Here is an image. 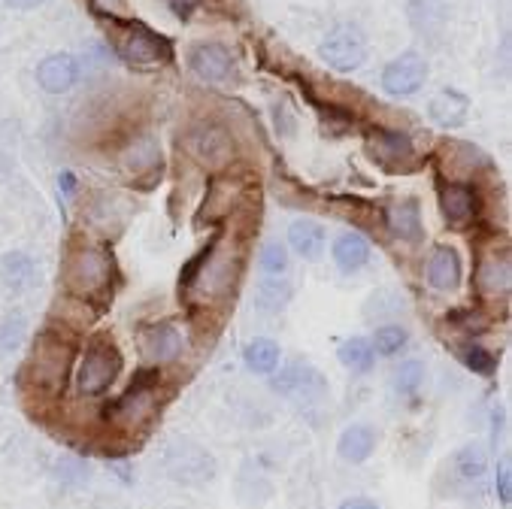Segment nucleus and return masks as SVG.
<instances>
[{
	"label": "nucleus",
	"mask_w": 512,
	"mask_h": 509,
	"mask_svg": "<svg viewBox=\"0 0 512 509\" xmlns=\"http://www.w3.org/2000/svg\"><path fill=\"white\" fill-rule=\"evenodd\" d=\"M155 161H158V146H155L152 137L137 140V143L125 152V164H128L134 173H143V170L155 167Z\"/></svg>",
	"instance_id": "obj_32"
},
{
	"label": "nucleus",
	"mask_w": 512,
	"mask_h": 509,
	"mask_svg": "<svg viewBox=\"0 0 512 509\" xmlns=\"http://www.w3.org/2000/svg\"><path fill=\"white\" fill-rule=\"evenodd\" d=\"M182 334L173 322H161V325H152L140 334V349L146 355V361H152L155 367L161 364H170L182 355Z\"/></svg>",
	"instance_id": "obj_11"
},
{
	"label": "nucleus",
	"mask_w": 512,
	"mask_h": 509,
	"mask_svg": "<svg viewBox=\"0 0 512 509\" xmlns=\"http://www.w3.org/2000/svg\"><path fill=\"white\" fill-rule=\"evenodd\" d=\"M164 467H167L170 479H176L182 485H203L216 476V458L191 440L170 443L167 455H164Z\"/></svg>",
	"instance_id": "obj_6"
},
{
	"label": "nucleus",
	"mask_w": 512,
	"mask_h": 509,
	"mask_svg": "<svg viewBox=\"0 0 512 509\" xmlns=\"http://www.w3.org/2000/svg\"><path fill=\"white\" fill-rule=\"evenodd\" d=\"M373 149H376V155H382L385 161H394V158L403 161V158L413 155V140H409L403 131H376Z\"/></svg>",
	"instance_id": "obj_27"
},
{
	"label": "nucleus",
	"mask_w": 512,
	"mask_h": 509,
	"mask_svg": "<svg viewBox=\"0 0 512 509\" xmlns=\"http://www.w3.org/2000/svg\"><path fill=\"white\" fill-rule=\"evenodd\" d=\"M370 261V243L355 234V231H346L337 237L334 243V264L343 270V273H358L361 267H367Z\"/></svg>",
	"instance_id": "obj_20"
},
{
	"label": "nucleus",
	"mask_w": 512,
	"mask_h": 509,
	"mask_svg": "<svg viewBox=\"0 0 512 509\" xmlns=\"http://www.w3.org/2000/svg\"><path fill=\"white\" fill-rule=\"evenodd\" d=\"M373 352H379V355H385V358H391V355H397L406 343H409V331L403 328V325H382V328H376V334H373Z\"/></svg>",
	"instance_id": "obj_29"
},
{
	"label": "nucleus",
	"mask_w": 512,
	"mask_h": 509,
	"mask_svg": "<svg viewBox=\"0 0 512 509\" xmlns=\"http://www.w3.org/2000/svg\"><path fill=\"white\" fill-rule=\"evenodd\" d=\"M388 231L406 243H422L425 240V225H422V207L416 197H406V200H397L388 207Z\"/></svg>",
	"instance_id": "obj_13"
},
{
	"label": "nucleus",
	"mask_w": 512,
	"mask_h": 509,
	"mask_svg": "<svg viewBox=\"0 0 512 509\" xmlns=\"http://www.w3.org/2000/svg\"><path fill=\"white\" fill-rule=\"evenodd\" d=\"M158 367L155 370H143L131 388L110 406L107 419L119 428H137L143 422H149L158 410Z\"/></svg>",
	"instance_id": "obj_4"
},
{
	"label": "nucleus",
	"mask_w": 512,
	"mask_h": 509,
	"mask_svg": "<svg viewBox=\"0 0 512 509\" xmlns=\"http://www.w3.org/2000/svg\"><path fill=\"white\" fill-rule=\"evenodd\" d=\"M340 509H379V503L373 497H349L340 503Z\"/></svg>",
	"instance_id": "obj_37"
},
{
	"label": "nucleus",
	"mask_w": 512,
	"mask_h": 509,
	"mask_svg": "<svg viewBox=\"0 0 512 509\" xmlns=\"http://www.w3.org/2000/svg\"><path fill=\"white\" fill-rule=\"evenodd\" d=\"M79 79V64L73 55L67 52H55V55H46L40 64H37V82L43 91L49 94H64L76 85Z\"/></svg>",
	"instance_id": "obj_12"
},
{
	"label": "nucleus",
	"mask_w": 512,
	"mask_h": 509,
	"mask_svg": "<svg viewBox=\"0 0 512 509\" xmlns=\"http://www.w3.org/2000/svg\"><path fill=\"white\" fill-rule=\"evenodd\" d=\"M291 300V285L285 279H264L258 285V310L264 313H282Z\"/></svg>",
	"instance_id": "obj_25"
},
{
	"label": "nucleus",
	"mask_w": 512,
	"mask_h": 509,
	"mask_svg": "<svg viewBox=\"0 0 512 509\" xmlns=\"http://www.w3.org/2000/svg\"><path fill=\"white\" fill-rule=\"evenodd\" d=\"M64 279H67V288L88 300V297H97L104 294L110 279H113V261L104 249H94V246H79L76 252H70L67 258V267H64Z\"/></svg>",
	"instance_id": "obj_3"
},
{
	"label": "nucleus",
	"mask_w": 512,
	"mask_h": 509,
	"mask_svg": "<svg viewBox=\"0 0 512 509\" xmlns=\"http://www.w3.org/2000/svg\"><path fill=\"white\" fill-rule=\"evenodd\" d=\"M188 67L203 82H225L234 70V58L222 43H197L188 52Z\"/></svg>",
	"instance_id": "obj_10"
},
{
	"label": "nucleus",
	"mask_w": 512,
	"mask_h": 509,
	"mask_svg": "<svg viewBox=\"0 0 512 509\" xmlns=\"http://www.w3.org/2000/svg\"><path fill=\"white\" fill-rule=\"evenodd\" d=\"M188 143V152L203 164V167H225L234 161L237 155V146H234V137L222 128V125H213V122H200L188 131L185 137Z\"/></svg>",
	"instance_id": "obj_7"
},
{
	"label": "nucleus",
	"mask_w": 512,
	"mask_h": 509,
	"mask_svg": "<svg viewBox=\"0 0 512 509\" xmlns=\"http://www.w3.org/2000/svg\"><path fill=\"white\" fill-rule=\"evenodd\" d=\"M310 385H322V379L313 367H306L300 361H291L285 370H279V376H273V391H279V394H297V391H306Z\"/></svg>",
	"instance_id": "obj_23"
},
{
	"label": "nucleus",
	"mask_w": 512,
	"mask_h": 509,
	"mask_svg": "<svg viewBox=\"0 0 512 509\" xmlns=\"http://www.w3.org/2000/svg\"><path fill=\"white\" fill-rule=\"evenodd\" d=\"M4 4L10 7V10H37L40 4H43V0H4Z\"/></svg>",
	"instance_id": "obj_38"
},
{
	"label": "nucleus",
	"mask_w": 512,
	"mask_h": 509,
	"mask_svg": "<svg viewBox=\"0 0 512 509\" xmlns=\"http://www.w3.org/2000/svg\"><path fill=\"white\" fill-rule=\"evenodd\" d=\"M291 258H288V249L279 243V240H267L258 252V267L267 273V276H282L288 270Z\"/></svg>",
	"instance_id": "obj_31"
},
{
	"label": "nucleus",
	"mask_w": 512,
	"mask_h": 509,
	"mask_svg": "<svg viewBox=\"0 0 512 509\" xmlns=\"http://www.w3.org/2000/svg\"><path fill=\"white\" fill-rule=\"evenodd\" d=\"M428 282L437 291H455L461 285V258L452 246H437L428 258Z\"/></svg>",
	"instance_id": "obj_17"
},
{
	"label": "nucleus",
	"mask_w": 512,
	"mask_h": 509,
	"mask_svg": "<svg viewBox=\"0 0 512 509\" xmlns=\"http://www.w3.org/2000/svg\"><path fill=\"white\" fill-rule=\"evenodd\" d=\"M497 497H500V503H503V506H509V500H512V476H509V461H503V464H500V470H497Z\"/></svg>",
	"instance_id": "obj_35"
},
{
	"label": "nucleus",
	"mask_w": 512,
	"mask_h": 509,
	"mask_svg": "<svg viewBox=\"0 0 512 509\" xmlns=\"http://www.w3.org/2000/svg\"><path fill=\"white\" fill-rule=\"evenodd\" d=\"M376 431L370 425H349L337 440V455L349 464H364L376 452Z\"/></svg>",
	"instance_id": "obj_18"
},
{
	"label": "nucleus",
	"mask_w": 512,
	"mask_h": 509,
	"mask_svg": "<svg viewBox=\"0 0 512 509\" xmlns=\"http://www.w3.org/2000/svg\"><path fill=\"white\" fill-rule=\"evenodd\" d=\"M455 473L467 482H479L488 473V455L479 446H464L455 452Z\"/></svg>",
	"instance_id": "obj_26"
},
{
	"label": "nucleus",
	"mask_w": 512,
	"mask_h": 509,
	"mask_svg": "<svg viewBox=\"0 0 512 509\" xmlns=\"http://www.w3.org/2000/svg\"><path fill=\"white\" fill-rule=\"evenodd\" d=\"M164 4L173 10V16H179V19H188L200 4H203V0H164Z\"/></svg>",
	"instance_id": "obj_36"
},
{
	"label": "nucleus",
	"mask_w": 512,
	"mask_h": 509,
	"mask_svg": "<svg viewBox=\"0 0 512 509\" xmlns=\"http://www.w3.org/2000/svg\"><path fill=\"white\" fill-rule=\"evenodd\" d=\"M428 113L440 128H461L470 116V97L458 88H443L431 97Z\"/></svg>",
	"instance_id": "obj_15"
},
{
	"label": "nucleus",
	"mask_w": 512,
	"mask_h": 509,
	"mask_svg": "<svg viewBox=\"0 0 512 509\" xmlns=\"http://www.w3.org/2000/svg\"><path fill=\"white\" fill-rule=\"evenodd\" d=\"M440 210L452 225H464L476 213V191L464 182H449L440 188Z\"/></svg>",
	"instance_id": "obj_16"
},
{
	"label": "nucleus",
	"mask_w": 512,
	"mask_h": 509,
	"mask_svg": "<svg viewBox=\"0 0 512 509\" xmlns=\"http://www.w3.org/2000/svg\"><path fill=\"white\" fill-rule=\"evenodd\" d=\"M458 358H461V364H464L467 370H473V373H479V376H491V373L497 370L494 352H488L485 346H479V343H473V340H467V343L458 346Z\"/></svg>",
	"instance_id": "obj_28"
},
{
	"label": "nucleus",
	"mask_w": 512,
	"mask_h": 509,
	"mask_svg": "<svg viewBox=\"0 0 512 509\" xmlns=\"http://www.w3.org/2000/svg\"><path fill=\"white\" fill-rule=\"evenodd\" d=\"M70 364H73V343L58 331H46L34 343V352L25 367V379L34 391L58 397L67 385Z\"/></svg>",
	"instance_id": "obj_1"
},
{
	"label": "nucleus",
	"mask_w": 512,
	"mask_h": 509,
	"mask_svg": "<svg viewBox=\"0 0 512 509\" xmlns=\"http://www.w3.org/2000/svg\"><path fill=\"white\" fill-rule=\"evenodd\" d=\"M425 385V364L422 361H403L394 370V388L406 397L419 394V388Z\"/></svg>",
	"instance_id": "obj_30"
},
{
	"label": "nucleus",
	"mask_w": 512,
	"mask_h": 509,
	"mask_svg": "<svg viewBox=\"0 0 512 509\" xmlns=\"http://www.w3.org/2000/svg\"><path fill=\"white\" fill-rule=\"evenodd\" d=\"M122 352L110 337H94L85 346V355L76 370V385L85 397H100L113 388V382L122 376Z\"/></svg>",
	"instance_id": "obj_2"
},
{
	"label": "nucleus",
	"mask_w": 512,
	"mask_h": 509,
	"mask_svg": "<svg viewBox=\"0 0 512 509\" xmlns=\"http://www.w3.org/2000/svg\"><path fill=\"white\" fill-rule=\"evenodd\" d=\"M119 55L128 61V64H140V67H149V64H161L170 58V46L167 40H161L158 34H152L149 28L143 25H125L119 31Z\"/></svg>",
	"instance_id": "obj_8"
},
{
	"label": "nucleus",
	"mask_w": 512,
	"mask_h": 509,
	"mask_svg": "<svg viewBox=\"0 0 512 509\" xmlns=\"http://www.w3.org/2000/svg\"><path fill=\"white\" fill-rule=\"evenodd\" d=\"M337 358L352 373H367L373 367V361H376V352H373V343L367 337H349V340L340 343Z\"/></svg>",
	"instance_id": "obj_24"
},
{
	"label": "nucleus",
	"mask_w": 512,
	"mask_h": 509,
	"mask_svg": "<svg viewBox=\"0 0 512 509\" xmlns=\"http://www.w3.org/2000/svg\"><path fill=\"white\" fill-rule=\"evenodd\" d=\"M288 243L291 249L306 258V261H319L325 252V228L316 219H297L288 228Z\"/></svg>",
	"instance_id": "obj_19"
},
{
	"label": "nucleus",
	"mask_w": 512,
	"mask_h": 509,
	"mask_svg": "<svg viewBox=\"0 0 512 509\" xmlns=\"http://www.w3.org/2000/svg\"><path fill=\"white\" fill-rule=\"evenodd\" d=\"M319 58L337 70V73H352L367 61V37L358 25H337L325 34L319 46Z\"/></svg>",
	"instance_id": "obj_5"
},
{
	"label": "nucleus",
	"mask_w": 512,
	"mask_h": 509,
	"mask_svg": "<svg viewBox=\"0 0 512 509\" xmlns=\"http://www.w3.org/2000/svg\"><path fill=\"white\" fill-rule=\"evenodd\" d=\"M22 337H25V319H22V316L7 319L4 328H0V349H4V352L16 349V346L22 343Z\"/></svg>",
	"instance_id": "obj_34"
},
{
	"label": "nucleus",
	"mask_w": 512,
	"mask_h": 509,
	"mask_svg": "<svg viewBox=\"0 0 512 509\" xmlns=\"http://www.w3.org/2000/svg\"><path fill=\"white\" fill-rule=\"evenodd\" d=\"M479 279H482V288L491 291V294L506 291V288H509V261H500V264H497V258H491V261L482 267Z\"/></svg>",
	"instance_id": "obj_33"
},
{
	"label": "nucleus",
	"mask_w": 512,
	"mask_h": 509,
	"mask_svg": "<svg viewBox=\"0 0 512 509\" xmlns=\"http://www.w3.org/2000/svg\"><path fill=\"white\" fill-rule=\"evenodd\" d=\"M406 19L416 34L437 37V34H443V28L449 22V0H409Z\"/></svg>",
	"instance_id": "obj_14"
},
{
	"label": "nucleus",
	"mask_w": 512,
	"mask_h": 509,
	"mask_svg": "<svg viewBox=\"0 0 512 509\" xmlns=\"http://www.w3.org/2000/svg\"><path fill=\"white\" fill-rule=\"evenodd\" d=\"M279 358H282V349H279V343H276V340H270V337H255V340H249V343H246V349H243V361H246V367H249L252 373H258V376H270V373H276Z\"/></svg>",
	"instance_id": "obj_22"
},
{
	"label": "nucleus",
	"mask_w": 512,
	"mask_h": 509,
	"mask_svg": "<svg viewBox=\"0 0 512 509\" xmlns=\"http://www.w3.org/2000/svg\"><path fill=\"white\" fill-rule=\"evenodd\" d=\"M58 182H61V191H64V194H73V188H76V176H73L70 170H64V173L58 176Z\"/></svg>",
	"instance_id": "obj_39"
},
{
	"label": "nucleus",
	"mask_w": 512,
	"mask_h": 509,
	"mask_svg": "<svg viewBox=\"0 0 512 509\" xmlns=\"http://www.w3.org/2000/svg\"><path fill=\"white\" fill-rule=\"evenodd\" d=\"M428 82V61L419 52H403L382 70V85L394 97H413Z\"/></svg>",
	"instance_id": "obj_9"
},
{
	"label": "nucleus",
	"mask_w": 512,
	"mask_h": 509,
	"mask_svg": "<svg viewBox=\"0 0 512 509\" xmlns=\"http://www.w3.org/2000/svg\"><path fill=\"white\" fill-rule=\"evenodd\" d=\"M34 276H37V264L31 255L25 252H7L0 258V279L10 291H25L34 285Z\"/></svg>",
	"instance_id": "obj_21"
}]
</instances>
